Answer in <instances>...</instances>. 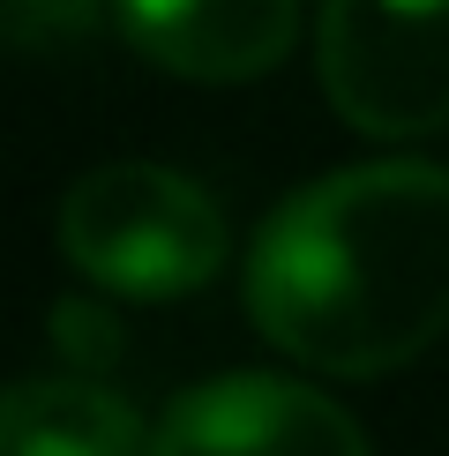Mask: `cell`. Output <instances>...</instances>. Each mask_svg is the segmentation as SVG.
Segmentation results:
<instances>
[{
	"mask_svg": "<svg viewBox=\"0 0 449 456\" xmlns=\"http://www.w3.org/2000/svg\"><path fill=\"white\" fill-rule=\"evenodd\" d=\"M248 322L307 374L374 382L449 337V165L374 158L285 195L248 247Z\"/></svg>",
	"mask_w": 449,
	"mask_h": 456,
	"instance_id": "obj_1",
	"label": "cell"
},
{
	"mask_svg": "<svg viewBox=\"0 0 449 456\" xmlns=\"http://www.w3.org/2000/svg\"><path fill=\"white\" fill-rule=\"evenodd\" d=\"M53 345H61L68 367H105V359L120 352V345H112V322L90 314V307H75V299H68V307H53Z\"/></svg>",
	"mask_w": 449,
	"mask_h": 456,
	"instance_id": "obj_8",
	"label": "cell"
},
{
	"mask_svg": "<svg viewBox=\"0 0 449 456\" xmlns=\"http://www.w3.org/2000/svg\"><path fill=\"white\" fill-rule=\"evenodd\" d=\"M150 434L158 427L90 374H37L0 404V456H150Z\"/></svg>",
	"mask_w": 449,
	"mask_h": 456,
	"instance_id": "obj_6",
	"label": "cell"
},
{
	"mask_svg": "<svg viewBox=\"0 0 449 456\" xmlns=\"http://www.w3.org/2000/svg\"><path fill=\"white\" fill-rule=\"evenodd\" d=\"M98 30V0H8L15 53H68Z\"/></svg>",
	"mask_w": 449,
	"mask_h": 456,
	"instance_id": "obj_7",
	"label": "cell"
},
{
	"mask_svg": "<svg viewBox=\"0 0 449 456\" xmlns=\"http://www.w3.org/2000/svg\"><path fill=\"white\" fill-rule=\"evenodd\" d=\"M314 75L345 127L427 142L449 127V0H322Z\"/></svg>",
	"mask_w": 449,
	"mask_h": 456,
	"instance_id": "obj_3",
	"label": "cell"
},
{
	"mask_svg": "<svg viewBox=\"0 0 449 456\" xmlns=\"http://www.w3.org/2000/svg\"><path fill=\"white\" fill-rule=\"evenodd\" d=\"M150 456H374L337 396L292 374H210L165 404Z\"/></svg>",
	"mask_w": 449,
	"mask_h": 456,
	"instance_id": "obj_4",
	"label": "cell"
},
{
	"mask_svg": "<svg viewBox=\"0 0 449 456\" xmlns=\"http://www.w3.org/2000/svg\"><path fill=\"white\" fill-rule=\"evenodd\" d=\"M53 232H61V255L75 262V277L120 299H187L233 255V224H224L217 195L150 158L90 165L61 195Z\"/></svg>",
	"mask_w": 449,
	"mask_h": 456,
	"instance_id": "obj_2",
	"label": "cell"
},
{
	"mask_svg": "<svg viewBox=\"0 0 449 456\" xmlns=\"http://www.w3.org/2000/svg\"><path fill=\"white\" fill-rule=\"evenodd\" d=\"M127 45L180 83H255L292 53L299 0H112Z\"/></svg>",
	"mask_w": 449,
	"mask_h": 456,
	"instance_id": "obj_5",
	"label": "cell"
}]
</instances>
